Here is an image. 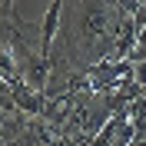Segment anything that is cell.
Returning a JSON list of instances; mask_svg holds the SVG:
<instances>
[{
  "mask_svg": "<svg viewBox=\"0 0 146 146\" xmlns=\"http://www.w3.org/2000/svg\"><path fill=\"white\" fill-rule=\"evenodd\" d=\"M119 30H123V10L116 0H76L63 46L76 63H83L86 56L90 63H96L100 53L116 50Z\"/></svg>",
  "mask_w": 146,
  "mask_h": 146,
  "instance_id": "1",
  "label": "cell"
},
{
  "mask_svg": "<svg viewBox=\"0 0 146 146\" xmlns=\"http://www.w3.org/2000/svg\"><path fill=\"white\" fill-rule=\"evenodd\" d=\"M3 3V20H13L17 13H13V0H0Z\"/></svg>",
  "mask_w": 146,
  "mask_h": 146,
  "instance_id": "2",
  "label": "cell"
}]
</instances>
